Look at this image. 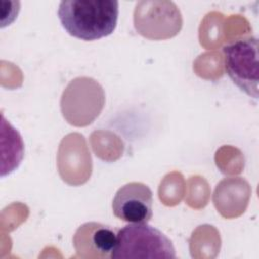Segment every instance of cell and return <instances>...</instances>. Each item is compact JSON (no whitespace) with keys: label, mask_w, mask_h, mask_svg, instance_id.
Masks as SVG:
<instances>
[{"label":"cell","mask_w":259,"mask_h":259,"mask_svg":"<svg viewBox=\"0 0 259 259\" xmlns=\"http://www.w3.org/2000/svg\"><path fill=\"white\" fill-rule=\"evenodd\" d=\"M225 69L233 83L250 97L258 99V38L238 37L223 48Z\"/></svg>","instance_id":"cell-3"},{"label":"cell","mask_w":259,"mask_h":259,"mask_svg":"<svg viewBox=\"0 0 259 259\" xmlns=\"http://www.w3.org/2000/svg\"><path fill=\"white\" fill-rule=\"evenodd\" d=\"M74 247L79 256L109 257L116 243V233L99 223H86L78 228L73 237Z\"/></svg>","instance_id":"cell-6"},{"label":"cell","mask_w":259,"mask_h":259,"mask_svg":"<svg viewBox=\"0 0 259 259\" xmlns=\"http://www.w3.org/2000/svg\"><path fill=\"white\" fill-rule=\"evenodd\" d=\"M134 26L139 34L149 39H167L182 27V16L172 1L146 0L136 4Z\"/></svg>","instance_id":"cell-4"},{"label":"cell","mask_w":259,"mask_h":259,"mask_svg":"<svg viewBox=\"0 0 259 259\" xmlns=\"http://www.w3.org/2000/svg\"><path fill=\"white\" fill-rule=\"evenodd\" d=\"M62 26L72 36L96 40L110 35L117 24L115 0H64L58 8Z\"/></svg>","instance_id":"cell-1"},{"label":"cell","mask_w":259,"mask_h":259,"mask_svg":"<svg viewBox=\"0 0 259 259\" xmlns=\"http://www.w3.org/2000/svg\"><path fill=\"white\" fill-rule=\"evenodd\" d=\"M113 214L126 223H148L153 215V193L142 182L121 186L112 200Z\"/></svg>","instance_id":"cell-5"},{"label":"cell","mask_w":259,"mask_h":259,"mask_svg":"<svg viewBox=\"0 0 259 259\" xmlns=\"http://www.w3.org/2000/svg\"><path fill=\"white\" fill-rule=\"evenodd\" d=\"M171 240L148 223H128L116 233L111 259L175 258Z\"/></svg>","instance_id":"cell-2"}]
</instances>
